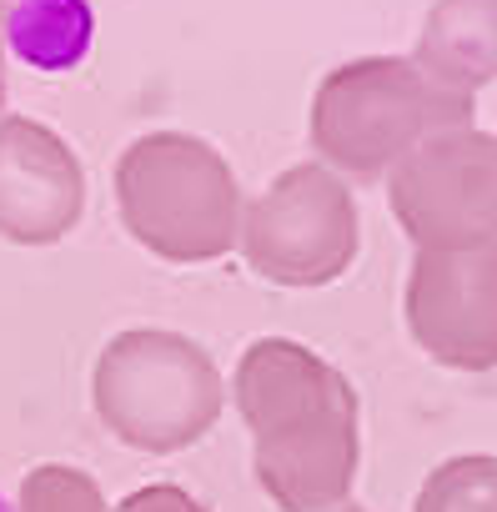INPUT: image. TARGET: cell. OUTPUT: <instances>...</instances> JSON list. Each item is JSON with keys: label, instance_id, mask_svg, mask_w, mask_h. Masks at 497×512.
<instances>
[{"label": "cell", "instance_id": "obj_1", "mask_svg": "<svg viewBox=\"0 0 497 512\" xmlns=\"http://www.w3.org/2000/svg\"><path fill=\"white\" fill-rule=\"evenodd\" d=\"M231 392L257 442V472L287 507H317L347 487L357 402L337 367L292 337H262L241 352Z\"/></svg>", "mask_w": 497, "mask_h": 512}, {"label": "cell", "instance_id": "obj_2", "mask_svg": "<svg viewBox=\"0 0 497 512\" xmlns=\"http://www.w3.org/2000/svg\"><path fill=\"white\" fill-rule=\"evenodd\" d=\"M241 206L231 161L191 131H146L116 156L121 226L171 267L236 251Z\"/></svg>", "mask_w": 497, "mask_h": 512}, {"label": "cell", "instance_id": "obj_3", "mask_svg": "<svg viewBox=\"0 0 497 512\" xmlns=\"http://www.w3.org/2000/svg\"><path fill=\"white\" fill-rule=\"evenodd\" d=\"M221 372L201 342L166 327L116 332L91 372V402L111 437L141 452H176L221 417Z\"/></svg>", "mask_w": 497, "mask_h": 512}, {"label": "cell", "instance_id": "obj_4", "mask_svg": "<svg viewBox=\"0 0 497 512\" xmlns=\"http://www.w3.org/2000/svg\"><path fill=\"white\" fill-rule=\"evenodd\" d=\"M241 256L272 287H327L357 251L347 186L317 166H287L241 206Z\"/></svg>", "mask_w": 497, "mask_h": 512}, {"label": "cell", "instance_id": "obj_5", "mask_svg": "<svg viewBox=\"0 0 497 512\" xmlns=\"http://www.w3.org/2000/svg\"><path fill=\"white\" fill-rule=\"evenodd\" d=\"M432 121L422 81L397 61H352L317 86L312 146L357 176L382 171Z\"/></svg>", "mask_w": 497, "mask_h": 512}, {"label": "cell", "instance_id": "obj_6", "mask_svg": "<svg viewBox=\"0 0 497 512\" xmlns=\"http://www.w3.org/2000/svg\"><path fill=\"white\" fill-rule=\"evenodd\" d=\"M86 171L71 141L36 116H0V236L56 246L81 226Z\"/></svg>", "mask_w": 497, "mask_h": 512}, {"label": "cell", "instance_id": "obj_7", "mask_svg": "<svg viewBox=\"0 0 497 512\" xmlns=\"http://www.w3.org/2000/svg\"><path fill=\"white\" fill-rule=\"evenodd\" d=\"M492 277L472 272V267H442V272H422L417 277V297H412V322L422 332V342L432 352H452V357H472L477 347L487 352L492 342Z\"/></svg>", "mask_w": 497, "mask_h": 512}, {"label": "cell", "instance_id": "obj_8", "mask_svg": "<svg viewBox=\"0 0 497 512\" xmlns=\"http://www.w3.org/2000/svg\"><path fill=\"white\" fill-rule=\"evenodd\" d=\"M0 36L11 61L41 76H66L96 46V11L91 0H11Z\"/></svg>", "mask_w": 497, "mask_h": 512}, {"label": "cell", "instance_id": "obj_9", "mask_svg": "<svg viewBox=\"0 0 497 512\" xmlns=\"http://www.w3.org/2000/svg\"><path fill=\"white\" fill-rule=\"evenodd\" d=\"M477 166L462 146L417 151L397 171V211L412 231L442 236L447 226H462L477 216Z\"/></svg>", "mask_w": 497, "mask_h": 512}, {"label": "cell", "instance_id": "obj_10", "mask_svg": "<svg viewBox=\"0 0 497 512\" xmlns=\"http://www.w3.org/2000/svg\"><path fill=\"white\" fill-rule=\"evenodd\" d=\"M427 61L437 71H457V76L487 71V26H482V16L462 11V0H452L447 11H437V26L427 36Z\"/></svg>", "mask_w": 497, "mask_h": 512}, {"label": "cell", "instance_id": "obj_11", "mask_svg": "<svg viewBox=\"0 0 497 512\" xmlns=\"http://www.w3.org/2000/svg\"><path fill=\"white\" fill-rule=\"evenodd\" d=\"M6 11H11V0H0V26H6ZM6 36H0V101H6Z\"/></svg>", "mask_w": 497, "mask_h": 512}, {"label": "cell", "instance_id": "obj_12", "mask_svg": "<svg viewBox=\"0 0 497 512\" xmlns=\"http://www.w3.org/2000/svg\"><path fill=\"white\" fill-rule=\"evenodd\" d=\"M0 512H16V507H11V502H6V497H0Z\"/></svg>", "mask_w": 497, "mask_h": 512}]
</instances>
